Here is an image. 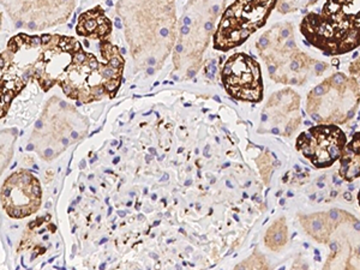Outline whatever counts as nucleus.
I'll list each match as a JSON object with an SVG mask.
<instances>
[{
  "mask_svg": "<svg viewBox=\"0 0 360 270\" xmlns=\"http://www.w3.org/2000/svg\"><path fill=\"white\" fill-rule=\"evenodd\" d=\"M300 33L312 47L327 56H341L360 47V35L319 13H307Z\"/></svg>",
  "mask_w": 360,
  "mask_h": 270,
  "instance_id": "obj_8",
  "label": "nucleus"
},
{
  "mask_svg": "<svg viewBox=\"0 0 360 270\" xmlns=\"http://www.w3.org/2000/svg\"><path fill=\"white\" fill-rule=\"evenodd\" d=\"M319 13L360 35V0H324Z\"/></svg>",
  "mask_w": 360,
  "mask_h": 270,
  "instance_id": "obj_15",
  "label": "nucleus"
},
{
  "mask_svg": "<svg viewBox=\"0 0 360 270\" xmlns=\"http://www.w3.org/2000/svg\"><path fill=\"white\" fill-rule=\"evenodd\" d=\"M257 52L266 62L269 76L274 82L285 86H300L314 72L322 74L326 63L317 62L299 49L295 28L291 23H278L259 37Z\"/></svg>",
  "mask_w": 360,
  "mask_h": 270,
  "instance_id": "obj_3",
  "label": "nucleus"
},
{
  "mask_svg": "<svg viewBox=\"0 0 360 270\" xmlns=\"http://www.w3.org/2000/svg\"><path fill=\"white\" fill-rule=\"evenodd\" d=\"M347 137L335 124H319L302 132L295 148L316 168H328L340 159Z\"/></svg>",
  "mask_w": 360,
  "mask_h": 270,
  "instance_id": "obj_10",
  "label": "nucleus"
},
{
  "mask_svg": "<svg viewBox=\"0 0 360 270\" xmlns=\"http://www.w3.org/2000/svg\"><path fill=\"white\" fill-rule=\"evenodd\" d=\"M302 123L300 96L292 88L271 95L262 111L264 131L280 136H291Z\"/></svg>",
  "mask_w": 360,
  "mask_h": 270,
  "instance_id": "obj_11",
  "label": "nucleus"
},
{
  "mask_svg": "<svg viewBox=\"0 0 360 270\" xmlns=\"http://www.w3.org/2000/svg\"><path fill=\"white\" fill-rule=\"evenodd\" d=\"M222 83L231 98L244 103L263 100L262 71L257 60L245 53H236L226 60L221 71Z\"/></svg>",
  "mask_w": 360,
  "mask_h": 270,
  "instance_id": "obj_9",
  "label": "nucleus"
},
{
  "mask_svg": "<svg viewBox=\"0 0 360 270\" xmlns=\"http://www.w3.org/2000/svg\"><path fill=\"white\" fill-rule=\"evenodd\" d=\"M77 0H1L18 28L42 30L62 25L74 13Z\"/></svg>",
  "mask_w": 360,
  "mask_h": 270,
  "instance_id": "obj_7",
  "label": "nucleus"
},
{
  "mask_svg": "<svg viewBox=\"0 0 360 270\" xmlns=\"http://www.w3.org/2000/svg\"><path fill=\"white\" fill-rule=\"evenodd\" d=\"M227 0H188L181 16L173 64L174 78L195 77L202 65V57L215 34V25L225 11Z\"/></svg>",
  "mask_w": 360,
  "mask_h": 270,
  "instance_id": "obj_4",
  "label": "nucleus"
},
{
  "mask_svg": "<svg viewBox=\"0 0 360 270\" xmlns=\"http://www.w3.org/2000/svg\"><path fill=\"white\" fill-rule=\"evenodd\" d=\"M319 0H278L276 8L278 13H290L304 10L311 5L316 4Z\"/></svg>",
  "mask_w": 360,
  "mask_h": 270,
  "instance_id": "obj_19",
  "label": "nucleus"
},
{
  "mask_svg": "<svg viewBox=\"0 0 360 270\" xmlns=\"http://www.w3.org/2000/svg\"><path fill=\"white\" fill-rule=\"evenodd\" d=\"M288 240V229H287L286 219L280 217L276 221L266 229L264 234V244L266 248L273 251H278L286 245Z\"/></svg>",
  "mask_w": 360,
  "mask_h": 270,
  "instance_id": "obj_18",
  "label": "nucleus"
},
{
  "mask_svg": "<svg viewBox=\"0 0 360 270\" xmlns=\"http://www.w3.org/2000/svg\"><path fill=\"white\" fill-rule=\"evenodd\" d=\"M342 210H333L330 213H315L300 217V225L303 226L310 237L321 244H329L334 231L339 225Z\"/></svg>",
  "mask_w": 360,
  "mask_h": 270,
  "instance_id": "obj_14",
  "label": "nucleus"
},
{
  "mask_svg": "<svg viewBox=\"0 0 360 270\" xmlns=\"http://www.w3.org/2000/svg\"><path fill=\"white\" fill-rule=\"evenodd\" d=\"M178 0H119L127 41L137 68L155 72L171 53L176 39Z\"/></svg>",
  "mask_w": 360,
  "mask_h": 270,
  "instance_id": "obj_1",
  "label": "nucleus"
},
{
  "mask_svg": "<svg viewBox=\"0 0 360 270\" xmlns=\"http://www.w3.org/2000/svg\"><path fill=\"white\" fill-rule=\"evenodd\" d=\"M330 256L324 268H360V224L356 217L342 210L339 225L330 238Z\"/></svg>",
  "mask_w": 360,
  "mask_h": 270,
  "instance_id": "obj_13",
  "label": "nucleus"
},
{
  "mask_svg": "<svg viewBox=\"0 0 360 270\" xmlns=\"http://www.w3.org/2000/svg\"><path fill=\"white\" fill-rule=\"evenodd\" d=\"M79 37L94 40H106L112 33V23L101 6L90 8L78 18L76 27Z\"/></svg>",
  "mask_w": 360,
  "mask_h": 270,
  "instance_id": "obj_16",
  "label": "nucleus"
},
{
  "mask_svg": "<svg viewBox=\"0 0 360 270\" xmlns=\"http://www.w3.org/2000/svg\"><path fill=\"white\" fill-rule=\"evenodd\" d=\"M278 0H236L222 13L214 34V49L222 52L242 46L262 28Z\"/></svg>",
  "mask_w": 360,
  "mask_h": 270,
  "instance_id": "obj_6",
  "label": "nucleus"
},
{
  "mask_svg": "<svg viewBox=\"0 0 360 270\" xmlns=\"http://www.w3.org/2000/svg\"><path fill=\"white\" fill-rule=\"evenodd\" d=\"M349 74L352 77L356 78V82L359 83L360 86V56L356 58L354 62L351 63L349 65Z\"/></svg>",
  "mask_w": 360,
  "mask_h": 270,
  "instance_id": "obj_20",
  "label": "nucleus"
},
{
  "mask_svg": "<svg viewBox=\"0 0 360 270\" xmlns=\"http://www.w3.org/2000/svg\"><path fill=\"white\" fill-rule=\"evenodd\" d=\"M356 198H358V203H359V207H360V190H359V193H358V196H356Z\"/></svg>",
  "mask_w": 360,
  "mask_h": 270,
  "instance_id": "obj_21",
  "label": "nucleus"
},
{
  "mask_svg": "<svg viewBox=\"0 0 360 270\" xmlns=\"http://www.w3.org/2000/svg\"><path fill=\"white\" fill-rule=\"evenodd\" d=\"M1 201L6 213L21 219L35 213L41 203V188L37 178L28 172L15 173L5 180Z\"/></svg>",
  "mask_w": 360,
  "mask_h": 270,
  "instance_id": "obj_12",
  "label": "nucleus"
},
{
  "mask_svg": "<svg viewBox=\"0 0 360 270\" xmlns=\"http://www.w3.org/2000/svg\"><path fill=\"white\" fill-rule=\"evenodd\" d=\"M359 105V83L352 76L338 72L309 93L307 112L316 123L342 125L354 118Z\"/></svg>",
  "mask_w": 360,
  "mask_h": 270,
  "instance_id": "obj_5",
  "label": "nucleus"
},
{
  "mask_svg": "<svg viewBox=\"0 0 360 270\" xmlns=\"http://www.w3.org/2000/svg\"><path fill=\"white\" fill-rule=\"evenodd\" d=\"M101 54L105 62H98L91 53L78 51L58 86L68 98L78 103H90L103 96L115 98L123 76L124 58L118 47L101 40Z\"/></svg>",
  "mask_w": 360,
  "mask_h": 270,
  "instance_id": "obj_2",
  "label": "nucleus"
},
{
  "mask_svg": "<svg viewBox=\"0 0 360 270\" xmlns=\"http://www.w3.org/2000/svg\"><path fill=\"white\" fill-rule=\"evenodd\" d=\"M339 174L345 181L352 183L360 176V132H356L345 146L340 156Z\"/></svg>",
  "mask_w": 360,
  "mask_h": 270,
  "instance_id": "obj_17",
  "label": "nucleus"
}]
</instances>
